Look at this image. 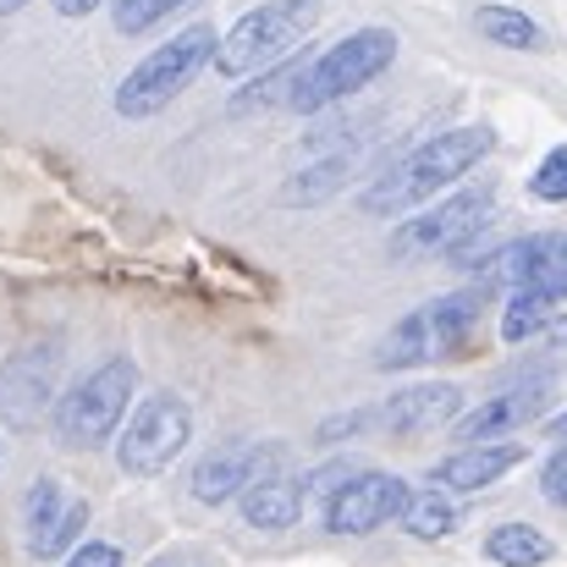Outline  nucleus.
Wrapping results in <instances>:
<instances>
[{"mask_svg":"<svg viewBox=\"0 0 567 567\" xmlns=\"http://www.w3.org/2000/svg\"><path fill=\"white\" fill-rule=\"evenodd\" d=\"M496 150V127L468 122V127H446L435 138H424L419 150H408L385 177L364 188V209L370 215H408L419 204H430L435 193H452L480 161H491Z\"/></svg>","mask_w":567,"mask_h":567,"instance_id":"obj_1","label":"nucleus"},{"mask_svg":"<svg viewBox=\"0 0 567 567\" xmlns=\"http://www.w3.org/2000/svg\"><path fill=\"white\" fill-rule=\"evenodd\" d=\"M485 309H491V281L408 309V315L380 337L375 370H419V364H441V359H468Z\"/></svg>","mask_w":567,"mask_h":567,"instance_id":"obj_2","label":"nucleus"},{"mask_svg":"<svg viewBox=\"0 0 567 567\" xmlns=\"http://www.w3.org/2000/svg\"><path fill=\"white\" fill-rule=\"evenodd\" d=\"M391 61H396V33H391V28H375V22H370V28H353V33H342L331 50H320V55L303 61V72H298V83H292V94H287V111L320 116V111H331V105L364 94L375 78L391 72Z\"/></svg>","mask_w":567,"mask_h":567,"instance_id":"obj_3","label":"nucleus"},{"mask_svg":"<svg viewBox=\"0 0 567 567\" xmlns=\"http://www.w3.org/2000/svg\"><path fill=\"white\" fill-rule=\"evenodd\" d=\"M133 396H138V364H133L127 353H116V359L83 370V375L61 391L50 430H55V441L72 446V452L105 446V441L133 419V408H138Z\"/></svg>","mask_w":567,"mask_h":567,"instance_id":"obj_4","label":"nucleus"},{"mask_svg":"<svg viewBox=\"0 0 567 567\" xmlns=\"http://www.w3.org/2000/svg\"><path fill=\"white\" fill-rule=\"evenodd\" d=\"M326 17V0H259L254 11H243L231 22V33L215 50V72L220 78H265L270 66H281Z\"/></svg>","mask_w":567,"mask_h":567,"instance_id":"obj_5","label":"nucleus"},{"mask_svg":"<svg viewBox=\"0 0 567 567\" xmlns=\"http://www.w3.org/2000/svg\"><path fill=\"white\" fill-rule=\"evenodd\" d=\"M215 50H220V33H215L209 22H193L183 33H172L166 44H155V50L116 83V116H122V122L161 116L183 89H193L198 72L215 66Z\"/></svg>","mask_w":567,"mask_h":567,"instance_id":"obj_6","label":"nucleus"},{"mask_svg":"<svg viewBox=\"0 0 567 567\" xmlns=\"http://www.w3.org/2000/svg\"><path fill=\"white\" fill-rule=\"evenodd\" d=\"M491 215H496V193L491 188H452L446 198L424 204L419 215H408L391 231V254H402V259H430V254L457 259L468 243L485 237Z\"/></svg>","mask_w":567,"mask_h":567,"instance_id":"obj_7","label":"nucleus"},{"mask_svg":"<svg viewBox=\"0 0 567 567\" xmlns=\"http://www.w3.org/2000/svg\"><path fill=\"white\" fill-rule=\"evenodd\" d=\"M188 441H193V408L177 391H155V396H144V402L133 408V419L122 424V435H116V463H122V474H133V480H155V474H166V468L188 452Z\"/></svg>","mask_w":567,"mask_h":567,"instance_id":"obj_8","label":"nucleus"},{"mask_svg":"<svg viewBox=\"0 0 567 567\" xmlns=\"http://www.w3.org/2000/svg\"><path fill=\"white\" fill-rule=\"evenodd\" d=\"M463 270H480L491 287L502 281L507 292H540L567 303V231H529V237L496 243Z\"/></svg>","mask_w":567,"mask_h":567,"instance_id":"obj_9","label":"nucleus"},{"mask_svg":"<svg viewBox=\"0 0 567 567\" xmlns=\"http://www.w3.org/2000/svg\"><path fill=\"white\" fill-rule=\"evenodd\" d=\"M61 402V353L50 342H33L0 364V424L11 430H39L55 419Z\"/></svg>","mask_w":567,"mask_h":567,"instance_id":"obj_10","label":"nucleus"},{"mask_svg":"<svg viewBox=\"0 0 567 567\" xmlns=\"http://www.w3.org/2000/svg\"><path fill=\"white\" fill-rule=\"evenodd\" d=\"M402 507H408V480L385 468H353L337 491H326L320 518L331 535H375L402 518Z\"/></svg>","mask_w":567,"mask_h":567,"instance_id":"obj_11","label":"nucleus"},{"mask_svg":"<svg viewBox=\"0 0 567 567\" xmlns=\"http://www.w3.org/2000/svg\"><path fill=\"white\" fill-rule=\"evenodd\" d=\"M22 529H28V551L39 563L72 557L78 540H83V529H89V502L83 496H66V485L44 474L22 496Z\"/></svg>","mask_w":567,"mask_h":567,"instance_id":"obj_12","label":"nucleus"},{"mask_svg":"<svg viewBox=\"0 0 567 567\" xmlns=\"http://www.w3.org/2000/svg\"><path fill=\"white\" fill-rule=\"evenodd\" d=\"M270 468H281V452L270 441H231V446H215L198 457L193 468V502L204 507H226V502H243V491L254 480H265Z\"/></svg>","mask_w":567,"mask_h":567,"instance_id":"obj_13","label":"nucleus"},{"mask_svg":"<svg viewBox=\"0 0 567 567\" xmlns=\"http://www.w3.org/2000/svg\"><path fill=\"white\" fill-rule=\"evenodd\" d=\"M546 408H551V380H524V385H507V391L485 396L480 408H468V413L452 424V441H463V446L507 441V435H518L524 424L546 419Z\"/></svg>","mask_w":567,"mask_h":567,"instance_id":"obj_14","label":"nucleus"},{"mask_svg":"<svg viewBox=\"0 0 567 567\" xmlns=\"http://www.w3.org/2000/svg\"><path fill=\"white\" fill-rule=\"evenodd\" d=\"M457 419H463V391L452 380H413L375 408V424L385 435H430Z\"/></svg>","mask_w":567,"mask_h":567,"instance_id":"obj_15","label":"nucleus"},{"mask_svg":"<svg viewBox=\"0 0 567 567\" xmlns=\"http://www.w3.org/2000/svg\"><path fill=\"white\" fill-rule=\"evenodd\" d=\"M524 457H529V446H524V441L457 446V452H446V457L430 468V485H435V491H446V496H474V491H491L496 480H507Z\"/></svg>","mask_w":567,"mask_h":567,"instance_id":"obj_16","label":"nucleus"},{"mask_svg":"<svg viewBox=\"0 0 567 567\" xmlns=\"http://www.w3.org/2000/svg\"><path fill=\"white\" fill-rule=\"evenodd\" d=\"M309 491H315V480L309 474H292V468H270L265 480H254L248 491H243V518H248V529H265V535H281V529H292L298 518H303V507H309Z\"/></svg>","mask_w":567,"mask_h":567,"instance_id":"obj_17","label":"nucleus"},{"mask_svg":"<svg viewBox=\"0 0 567 567\" xmlns=\"http://www.w3.org/2000/svg\"><path fill=\"white\" fill-rule=\"evenodd\" d=\"M457 502L446 496V491H435V485H419V491H408V507H402V535H413V540H424V546H435V540H452L457 535Z\"/></svg>","mask_w":567,"mask_h":567,"instance_id":"obj_18","label":"nucleus"},{"mask_svg":"<svg viewBox=\"0 0 567 567\" xmlns=\"http://www.w3.org/2000/svg\"><path fill=\"white\" fill-rule=\"evenodd\" d=\"M551 557H557V546L535 524H518L513 518V524H496L485 535V563H496V567H546Z\"/></svg>","mask_w":567,"mask_h":567,"instance_id":"obj_19","label":"nucleus"},{"mask_svg":"<svg viewBox=\"0 0 567 567\" xmlns=\"http://www.w3.org/2000/svg\"><path fill=\"white\" fill-rule=\"evenodd\" d=\"M474 28H480L491 44H502V50H546V28H540L529 11L502 6V0H485V6L474 11Z\"/></svg>","mask_w":567,"mask_h":567,"instance_id":"obj_20","label":"nucleus"},{"mask_svg":"<svg viewBox=\"0 0 567 567\" xmlns=\"http://www.w3.org/2000/svg\"><path fill=\"white\" fill-rule=\"evenodd\" d=\"M563 326V303L557 298H540V292H507L502 303V342H535L546 331Z\"/></svg>","mask_w":567,"mask_h":567,"instance_id":"obj_21","label":"nucleus"},{"mask_svg":"<svg viewBox=\"0 0 567 567\" xmlns=\"http://www.w3.org/2000/svg\"><path fill=\"white\" fill-rule=\"evenodd\" d=\"M529 198H540V204H567V144H557V150L540 155V166L529 172Z\"/></svg>","mask_w":567,"mask_h":567,"instance_id":"obj_22","label":"nucleus"},{"mask_svg":"<svg viewBox=\"0 0 567 567\" xmlns=\"http://www.w3.org/2000/svg\"><path fill=\"white\" fill-rule=\"evenodd\" d=\"M183 6L188 0H116V33H150L155 22H166Z\"/></svg>","mask_w":567,"mask_h":567,"instance_id":"obj_23","label":"nucleus"},{"mask_svg":"<svg viewBox=\"0 0 567 567\" xmlns=\"http://www.w3.org/2000/svg\"><path fill=\"white\" fill-rule=\"evenodd\" d=\"M309 183H287V204H315V198H326V193L342 188V177H348V161H326V166H315V172H303Z\"/></svg>","mask_w":567,"mask_h":567,"instance_id":"obj_24","label":"nucleus"},{"mask_svg":"<svg viewBox=\"0 0 567 567\" xmlns=\"http://www.w3.org/2000/svg\"><path fill=\"white\" fill-rule=\"evenodd\" d=\"M540 496L551 502V507H563L567 513V441L540 463Z\"/></svg>","mask_w":567,"mask_h":567,"instance_id":"obj_25","label":"nucleus"},{"mask_svg":"<svg viewBox=\"0 0 567 567\" xmlns=\"http://www.w3.org/2000/svg\"><path fill=\"white\" fill-rule=\"evenodd\" d=\"M61 567H122V546L116 540H83Z\"/></svg>","mask_w":567,"mask_h":567,"instance_id":"obj_26","label":"nucleus"},{"mask_svg":"<svg viewBox=\"0 0 567 567\" xmlns=\"http://www.w3.org/2000/svg\"><path fill=\"white\" fill-rule=\"evenodd\" d=\"M100 6H105V0H55V11H61V17H94ZM111 6H116V0H111Z\"/></svg>","mask_w":567,"mask_h":567,"instance_id":"obj_27","label":"nucleus"},{"mask_svg":"<svg viewBox=\"0 0 567 567\" xmlns=\"http://www.w3.org/2000/svg\"><path fill=\"white\" fill-rule=\"evenodd\" d=\"M546 430H551V441H567V408L551 419V424H546Z\"/></svg>","mask_w":567,"mask_h":567,"instance_id":"obj_28","label":"nucleus"},{"mask_svg":"<svg viewBox=\"0 0 567 567\" xmlns=\"http://www.w3.org/2000/svg\"><path fill=\"white\" fill-rule=\"evenodd\" d=\"M28 0H0V17H11V11H22Z\"/></svg>","mask_w":567,"mask_h":567,"instance_id":"obj_29","label":"nucleus"}]
</instances>
